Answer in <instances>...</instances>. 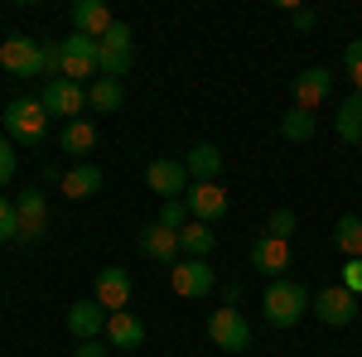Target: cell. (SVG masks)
I'll return each instance as SVG.
<instances>
[{
	"instance_id": "1",
	"label": "cell",
	"mask_w": 362,
	"mask_h": 357,
	"mask_svg": "<svg viewBox=\"0 0 362 357\" xmlns=\"http://www.w3.org/2000/svg\"><path fill=\"white\" fill-rule=\"evenodd\" d=\"M309 304H314V295H309L305 285H295V280L280 275V280L266 285V295H261V314H266L271 329H295L309 314Z\"/></svg>"
},
{
	"instance_id": "2",
	"label": "cell",
	"mask_w": 362,
	"mask_h": 357,
	"mask_svg": "<svg viewBox=\"0 0 362 357\" xmlns=\"http://www.w3.org/2000/svg\"><path fill=\"white\" fill-rule=\"evenodd\" d=\"M5 136L15 145H44L49 136V111L39 107V97H15L5 107Z\"/></svg>"
},
{
	"instance_id": "3",
	"label": "cell",
	"mask_w": 362,
	"mask_h": 357,
	"mask_svg": "<svg viewBox=\"0 0 362 357\" xmlns=\"http://www.w3.org/2000/svg\"><path fill=\"white\" fill-rule=\"evenodd\" d=\"M131 58H136V34H131V25L116 20V25L97 39V73L121 83V78L131 73Z\"/></svg>"
},
{
	"instance_id": "4",
	"label": "cell",
	"mask_w": 362,
	"mask_h": 357,
	"mask_svg": "<svg viewBox=\"0 0 362 357\" xmlns=\"http://www.w3.org/2000/svg\"><path fill=\"white\" fill-rule=\"evenodd\" d=\"M58 78L83 83V87H87V78L97 83V39H87V34L58 39Z\"/></svg>"
},
{
	"instance_id": "5",
	"label": "cell",
	"mask_w": 362,
	"mask_h": 357,
	"mask_svg": "<svg viewBox=\"0 0 362 357\" xmlns=\"http://www.w3.org/2000/svg\"><path fill=\"white\" fill-rule=\"evenodd\" d=\"M169 290H174L179 300H208V295L218 290V275H213L208 261L184 256V261H174V266H169Z\"/></svg>"
},
{
	"instance_id": "6",
	"label": "cell",
	"mask_w": 362,
	"mask_h": 357,
	"mask_svg": "<svg viewBox=\"0 0 362 357\" xmlns=\"http://www.w3.org/2000/svg\"><path fill=\"white\" fill-rule=\"evenodd\" d=\"M208 338H213V348H223V353H247L251 348V324L242 309H213L208 314Z\"/></svg>"
},
{
	"instance_id": "7",
	"label": "cell",
	"mask_w": 362,
	"mask_h": 357,
	"mask_svg": "<svg viewBox=\"0 0 362 357\" xmlns=\"http://www.w3.org/2000/svg\"><path fill=\"white\" fill-rule=\"evenodd\" d=\"M0 68H10L15 78H44V44L29 34H10L0 44Z\"/></svg>"
},
{
	"instance_id": "8",
	"label": "cell",
	"mask_w": 362,
	"mask_h": 357,
	"mask_svg": "<svg viewBox=\"0 0 362 357\" xmlns=\"http://www.w3.org/2000/svg\"><path fill=\"white\" fill-rule=\"evenodd\" d=\"M39 107L49 111V116L83 121V111H87V87H83V83H68V78H54V83H44V92H39Z\"/></svg>"
},
{
	"instance_id": "9",
	"label": "cell",
	"mask_w": 362,
	"mask_h": 357,
	"mask_svg": "<svg viewBox=\"0 0 362 357\" xmlns=\"http://www.w3.org/2000/svg\"><path fill=\"white\" fill-rule=\"evenodd\" d=\"M309 314H314L319 324H329V329H348V324L358 319V295H348L343 285H329V290L314 295Z\"/></svg>"
},
{
	"instance_id": "10",
	"label": "cell",
	"mask_w": 362,
	"mask_h": 357,
	"mask_svg": "<svg viewBox=\"0 0 362 357\" xmlns=\"http://www.w3.org/2000/svg\"><path fill=\"white\" fill-rule=\"evenodd\" d=\"M15 213H20V232H15V242H39V237L49 232V203H44V193H39V189L15 193Z\"/></svg>"
},
{
	"instance_id": "11",
	"label": "cell",
	"mask_w": 362,
	"mask_h": 357,
	"mask_svg": "<svg viewBox=\"0 0 362 357\" xmlns=\"http://www.w3.org/2000/svg\"><path fill=\"white\" fill-rule=\"evenodd\" d=\"M107 319H112V314L97 300H78V304H68V319H63V324H68V333H73L78 343H97V338L107 333Z\"/></svg>"
},
{
	"instance_id": "12",
	"label": "cell",
	"mask_w": 362,
	"mask_h": 357,
	"mask_svg": "<svg viewBox=\"0 0 362 357\" xmlns=\"http://www.w3.org/2000/svg\"><path fill=\"white\" fill-rule=\"evenodd\" d=\"M145 184H150V193H160V198H184L189 193V169H184V160H150V169H145Z\"/></svg>"
},
{
	"instance_id": "13",
	"label": "cell",
	"mask_w": 362,
	"mask_h": 357,
	"mask_svg": "<svg viewBox=\"0 0 362 357\" xmlns=\"http://www.w3.org/2000/svg\"><path fill=\"white\" fill-rule=\"evenodd\" d=\"M92 300L102 304L107 314L126 309V304H131V271H121V266H107V271H97V280H92Z\"/></svg>"
},
{
	"instance_id": "14",
	"label": "cell",
	"mask_w": 362,
	"mask_h": 357,
	"mask_svg": "<svg viewBox=\"0 0 362 357\" xmlns=\"http://www.w3.org/2000/svg\"><path fill=\"white\" fill-rule=\"evenodd\" d=\"M184 208H189V218L194 222H213L227 213V189L223 184H189V193H184Z\"/></svg>"
},
{
	"instance_id": "15",
	"label": "cell",
	"mask_w": 362,
	"mask_h": 357,
	"mask_svg": "<svg viewBox=\"0 0 362 357\" xmlns=\"http://www.w3.org/2000/svg\"><path fill=\"white\" fill-rule=\"evenodd\" d=\"M329 92H334V73H329V68H305V73L295 78V107L319 111L329 102Z\"/></svg>"
},
{
	"instance_id": "16",
	"label": "cell",
	"mask_w": 362,
	"mask_h": 357,
	"mask_svg": "<svg viewBox=\"0 0 362 357\" xmlns=\"http://www.w3.org/2000/svg\"><path fill=\"white\" fill-rule=\"evenodd\" d=\"M251 271L280 280V271H290V242H280V237H256V242H251Z\"/></svg>"
},
{
	"instance_id": "17",
	"label": "cell",
	"mask_w": 362,
	"mask_h": 357,
	"mask_svg": "<svg viewBox=\"0 0 362 357\" xmlns=\"http://www.w3.org/2000/svg\"><path fill=\"white\" fill-rule=\"evenodd\" d=\"M140 251L150 256V261H160V266H174L184 251H179V232H169L160 222H150V227H140Z\"/></svg>"
},
{
	"instance_id": "18",
	"label": "cell",
	"mask_w": 362,
	"mask_h": 357,
	"mask_svg": "<svg viewBox=\"0 0 362 357\" xmlns=\"http://www.w3.org/2000/svg\"><path fill=\"white\" fill-rule=\"evenodd\" d=\"M112 25H116V15L107 10V0H78V5H73V34L102 39Z\"/></svg>"
},
{
	"instance_id": "19",
	"label": "cell",
	"mask_w": 362,
	"mask_h": 357,
	"mask_svg": "<svg viewBox=\"0 0 362 357\" xmlns=\"http://www.w3.org/2000/svg\"><path fill=\"white\" fill-rule=\"evenodd\" d=\"M58 189H63V198H92V193H102V169L92 165V160H83V165L63 169V179H58Z\"/></svg>"
},
{
	"instance_id": "20",
	"label": "cell",
	"mask_w": 362,
	"mask_h": 357,
	"mask_svg": "<svg viewBox=\"0 0 362 357\" xmlns=\"http://www.w3.org/2000/svg\"><path fill=\"white\" fill-rule=\"evenodd\" d=\"M107 343H112V348H126V353H136L140 343H145V324H140L131 309H116L112 319H107Z\"/></svg>"
},
{
	"instance_id": "21",
	"label": "cell",
	"mask_w": 362,
	"mask_h": 357,
	"mask_svg": "<svg viewBox=\"0 0 362 357\" xmlns=\"http://www.w3.org/2000/svg\"><path fill=\"white\" fill-rule=\"evenodd\" d=\"M184 169H189L194 184H218V174H223V150H218V145H194V150L184 155Z\"/></svg>"
},
{
	"instance_id": "22",
	"label": "cell",
	"mask_w": 362,
	"mask_h": 357,
	"mask_svg": "<svg viewBox=\"0 0 362 357\" xmlns=\"http://www.w3.org/2000/svg\"><path fill=\"white\" fill-rule=\"evenodd\" d=\"M87 107L97 111V116H112V111L126 107V87L116 83V78H97V83H87Z\"/></svg>"
},
{
	"instance_id": "23",
	"label": "cell",
	"mask_w": 362,
	"mask_h": 357,
	"mask_svg": "<svg viewBox=\"0 0 362 357\" xmlns=\"http://www.w3.org/2000/svg\"><path fill=\"white\" fill-rule=\"evenodd\" d=\"M213 247H218V232H213L208 222H189V227L179 232V251H184V256H194V261H208Z\"/></svg>"
},
{
	"instance_id": "24",
	"label": "cell",
	"mask_w": 362,
	"mask_h": 357,
	"mask_svg": "<svg viewBox=\"0 0 362 357\" xmlns=\"http://www.w3.org/2000/svg\"><path fill=\"white\" fill-rule=\"evenodd\" d=\"M334 131H338V140H343V145H362V92H353V97L338 107Z\"/></svg>"
},
{
	"instance_id": "25",
	"label": "cell",
	"mask_w": 362,
	"mask_h": 357,
	"mask_svg": "<svg viewBox=\"0 0 362 357\" xmlns=\"http://www.w3.org/2000/svg\"><path fill=\"white\" fill-rule=\"evenodd\" d=\"M58 145H63V155H92L97 150V121H68Z\"/></svg>"
},
{
	"instance_id": "26",
	"label": "cell",
	"mask_w": 362,
	"mask_h": 357,
	"mask_svg": "<svg viewBox=\"0 0 362 357\" xmlns=\"http://www.w3.org/2000/svg\"><path fill=\"white\" fill-rule=\"evenodd\" d=\"M334 242H338L343 256H362V218L358 213H343L334 222Z\"/></svg>"
},
{
	"instance_id": "27",
	"label": "cell",
	"mask_w": 362,
	"mask_h": 357,
	"mask_svg": "<svg viewBox=\"0 0 362 357\" xmlns=\"http://www.w3.org/2000/svg\"><path fill=\"white\" fill-rule=\"evenodd\" d=\"M280 136H285V140H295V145H305V140L314 136V111L290 107L285 116H280Z\"/></svg>"
},
{
	"instance_id": "28",
	"label": "cell",
	"mask_w": 362,
	"mask_h": 357,
	"mask_svg": "<svg viewBox=\"0 0 362 357\" xmlns=\"http://www.w3.org/2000/svg\"><path fill=\"white\" fill-rule=\"evenodd\" d=\"M160 227H169V232H184L189 227V208H184V198H169V203H160Z\"/></svg>"
},
{
	"instance_id": "29",
	"label": "cell",
	"mask_w": 362,
	"mask_h": 357,
	"mask_svg": "<svg viewBox=\"0 0 362 357\" xmlns=\"http://www.w3.org/2000/svg\"><path fill=\"white\" fill-rule=\"evenodd\" d=\"M15 165H20V155H15V140L0 136V189H10V184H15Z\"/></svg>"
},
{
	"instance_id": "30",
	"label": "cell",
	"mask_w": 362,
	"mask_h": 357,
	"mask_svg": "<svg viewBox=\"0 0 362 357\" xmlns=\"http://www.w3.org/2000/svg\"><path fill=\"white\" fill-rule=\"evenodd\" d=\"M290 232H295V213H290V208H276V213L266 218V237H280V242H290Z\"/></svg>"
},
{
	"instance_id": "31",
	"label": "cell",
	"mask_w": 362,
	"mask_h": 357,
	"mask_svg": "<svg viewBox=\"0 0 362 357\" xmlns=\"http://www.w3.org/2000/svg\"><path fill=\"white\" fill-rule=\"evenodd\" d=\"M343 68H348V78H353V92H362V39H353V44L343 49Z\"/></svg>"
},
{
	"instance_id": "32",
	"label": "cell",
	"mask_w": 362,
	"mask_h": 357,
	"mask_svg": "<svg viewBox=\"0 0 362 357\" xmlns=\"http://www.w3.org/2000/svg\"><path fill=\"white\" fill-rule=\"evenodd\" d=\"M15 232H20V213H15V203L0 193V242H15Z\"/></svg>"
},
{
	"instance_id": "33",
	"label": "cell",
	"mask_w": 362,
	"mask_h": 357,
	"mask_svg": "<svg viewBox=\"0 0 362 357\" xmlns=\"http://www.w3.org/2000/svg\"><path fill=\"white\" fill-rule=\"evenodd\" d=\"M348 295H362V256H348L343 261V280H338Z\"/></svg>"
},
{
	"instance_id": "34",
	"label": "cell",
	"mask_w": 362,
	"mask_h": 357,
	"mask_svg": "<svg viewBox=\"0 0 362 357\" xmlns=\"http://www.w3.org/2000/svg\"><path fill=\"white\" fill-rule=\"evenodd\" d=\"M285 10H290V25L300 29V34L319 29V15H314V10H305V5H285Z\"/></svg>"
},
{
	"instance_id": "35",
	"label": "cell",
	"mask_w": 362,
	"mask_h": 357,
	"mask_svg": "<svg viewBox=\"0 0 362 357\" xmlns=\"http://www.w3.org/2000/svg\"><path fill=\"white\" fill-rule=\"evenodd\" d=\"M107 353H112V348H102V338H97V343H78L73 357H107Z\"/></svg>"
}]
</instances>
